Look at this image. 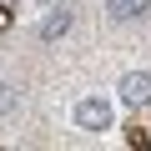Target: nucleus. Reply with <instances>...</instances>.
<instances>
[{"instance_id":"4","label":"nucleus","mask_w":151,"mask_h":151,"mask_svg":"<svg viewBox=\"0 0 151 151\" xmlns=\"http://www.w3.org/2000/svg\"><path fill=\"white\" fill-rule=\"evenodd\" d=\"M65 30H70V10H50V15L40 20V30H35V35H40V40L50 45V40H60Z\"/></svg>"},{"instance_id":"2","label":"nucleus","mask_w":151,"mask_h":151,"mask_svg":"<svg viewBox=\"0 0 151 151\" xmlns=\"http://www.w3.org/2000/svg\"><path fill=\"white\" fill-rule=\"evenodd\" d=\"M116 96H121V106H151V70H126L121 81H116Z\"/></svg>"},{"instance_id":"3","label":"nucleus","mask_w":151,"mask_h":151,"mask_svg":"<svg viewBox=\"0 0 151 151\" xmlns=\"http://www.w3.org/2000/svg\"><path fill=\"white\" fill-rule=\"evenodd\" d=\"M146 10H151V0H106V15H111L116 25H131V20H146Z\"/></svg>"},{"instance_id":"1","label":"nucleus","mask_w":151,"mask_h":151,"mask_svg":"<svg viewBox=\"0 0 151 151\" xmlns=\"http://www.w3.org/2000/svg\"><path fill=\"white\" fill-rule=\"evenodd\" d=\"M76 126L81 131H111L116 126V106L106 96H81L76 101Z\"/></svg>"},{"instance_id":"5","label":"nucleus","mask_w":151,"mask_h":151,"mask_svg":"<svg viewBox=\"0 0 151 151\" xmlns=\"http://www.w3.org/2000/svg\"><path fill=\"white\" fill-rule=\"evenodd\" d=\"M20 106H25L20 86H10V81H0V121H10V116H20Z\"/></svg>"}]
</instances>
